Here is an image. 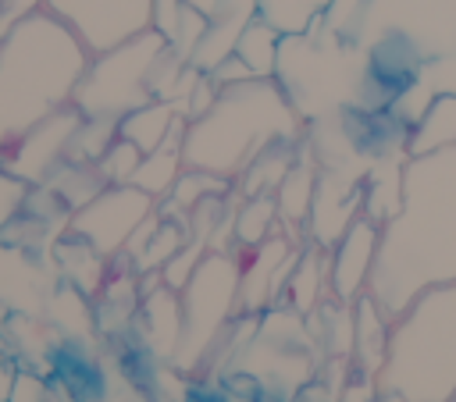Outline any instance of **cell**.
I'll return each mask as SVG.
<instances>
[{"instance_id": "6da1fadb", "label": "cell", "mask_w": 456, "mask_h": 402, "mask_svg": "<svg viewBox=\"0 0 456 402\" xmlns=\"http://www.w3.org/2000/svg\"><path fill=\"white\" fill-rule=\"evenodd\" d=\"M456 281V146L413 153L403 167V203L381 224L367 295L403 313L420 292Z\"/></svg>"}, {"instance_id": "7a4b0ae2", "label": "cell", "mask_w": 456, "mask_h": 402, "mask_svg": "<svg viewBox=\"0 0 456 402\" xmlns=\"http://www.w3.org/2000/svg\"><path fill=\"white\" fill-rule=\"evenodd\" d=\"M89 57L82 39L50 11L25 18L0 39V149L71 107Z\"/></svg>"}, {"instance_id": "3957f363", "label": "cell", "mask_w": 456, "mask_h": 402, "mask_svg": "<svg viewBox=\"0 0 456 402\" xmlns=\"http://www.w3.org/2000/svg\"><path fill=\"white\" fill-rule=\"evenodd\" d=\"M306 121L289 103L278 78H246L221 85L214 107L185 125V167L214 171L235 181L264 149L278 142H303Z\"/></svg>"}, {"instance_id": "277c9868", "label": "cell", "mask_w": 456, "mask_h": 402, "mask_svg": "<svg viewBox=\"0 0 456 402\" xmlns=\"http://www.w3.org/2000/svg\"><path fill=\"white\" fill-rule=\"evenodd\" d=\"M374 388L395 402H449L456 395V281L420 292L392 317Z\"/></svg>"}, {"instance_id": "5b68a950", "label": "cell", "mask_w": 456, "mask_h": 402, "mask_svg": "<svg viewBox=\"0 0 456 402\" xmlns=\"http://www.w3.org/2000/svg\"><path fill=\"white\" fill-rule=\"evenodd\" d=\"M274 78L306 125L338 117L360 107V92L367 82V50L314 21L306 32L281 36Z\"/></svg>"}, {"instance_id": "8992f818", "label": "cell", "mask_w": 456, "mask_h": 402, "mask_svg": "<svg viewBox=\"0 0 456 402\" xmlns=\"http://www.w3.org/2000/svg\"><path fill=\"white\" fill-rule=\"evenodd\" d=\"M239 277H242V263L239 253H217L210 249L200 267L192 270V277L185 281V288L178 292L182 302V334H178V349H175V366L178 370H196L203 366L221 334L235 324V317H242L239 306Z\"/></svg>"}, {"instance_id": "52a82bcc", "label": "cell", "mask_w": 456, "mask_h": 402, "mask_svg": "<svg viewBox=\"0 0 456 402\" xmlns=\"http://www.w3.org/2000/svg\"><path fill=\"white\" fill-rule=\"evenodd\" d=\"M167 50V36H160L157 28L103 50L89 57V68L75 89V110L82 117H103V121H121L125 114H132L135 107L150 103V71L157 64V57Z\"/></svg>"}, {"instance_id": "ba28073f", "label": "cell", "mask_w": 456, "mask_h": 402, "mask_svg": "<svg viewBox=\"0 0 456 402\" xmlns=\"http://www.w3.org/2000/svg\"><path fill=\"white\" fill-rule=\"evenodd\" d=\"M157 213V199L135 185H103L86 206L71 210L68 231L89 242L100 256L114 260L125 253L135 228Z\"/></svg>"}, {"instance_id": "9c48e42d", "label": "cell", "mask_w": 456, "mask_h": 402, "mask_svg": "<svg viewBox=\"0 0 456 402\" xmlns=\"http://www.w3.org/2000/svg\"><path fill=\"white\" fill-rule=\"evenodd\" d=\"M89 53L114 50L153 28V0H46Z\"/></svg>"}, {"instance_id": "30bf717a", "label": "cell", "mask_w": 456, "mask_h": 402, "mask_svg": "<svg viewBox=\"0 0 456 402\" xmlns=\"http://www.w3.org/2000/svg\"><path fill=\"white\" fill-rule=\"evenodd\" d=\"M78 125H82V114L75 110V103L50 114L46 121L28 128L18 142H11L4 149V167L14 171L18 178H25L28 185H43L53 174V167L61 160H68V146H71Z\"/></svg>"}, {"instance_id": "8fae6325", "label": "cell", "mask_w": 456, "mask_h": 402, "mask_svg": "<svg viewBox=\"0 0 456 402\" xmlns=\"http://www.w3.org/2000/svg\"><path fill=\"white\" fill-rule=\"evenodd\" d=\"M378 242L381 228L370 217H356L346 235L328 249V288L335 302L353 306L360 295H367L370 270L378 260Z\"/></svg>"}, {"instance_id": "7c38bea8", "label": "cell", "mask_w": 456, "mask_h": 402, "mask_svg": "<svg viewBox=\"0 0 456 402\" xmlns=\"http://www.w3.org/2000/svg\"><path fill=\"white\" fill-rule=\"evenodd\" d=\"M314 192H317V157H314L310 142L303 139L296 164L289 167V174L274 189L278 221L296 238H306V217H310V206H314Z\"/></svg>"}, {"instance_id": "4fadbf2b", "label": "cell", "mask_w": 456, "mask_h": 402, "mask_svg": "<svg viewBox=\"0 0 456 402\" xmlns=\"http://www.w3.org/2000/svg\"><path fill=\"white\" fill-rule=\"evenodd\" d=\"M388 331L392 317L370 295H360L353 302V363L363 377H378L388 349Z\"/></svg>"}, {"instance_id": "5bb4252c", "label": "cell", "mask_w": 456, "mask_h": 402, "mask_svg": "<svg viewBox=\"0 0 456 402\" xmlns=\"http://www.w3.org/2000/svg\"><path fill=\"white\" fill-rule=\"evenodd\" d=\"M185 117L171 128V135L164 139V146H157L153 153H142V160H139V167H135V178H132V185L135 189H142L146 196H153L157 203L160 199H167V192L175 189V181H178V174L185 171V160H182V139H185Z\"/></svg>"}, {"instance_id": "9a60e30c", "label": "cell", "mask_w": 456, "mask_h": 402, "mask_svg": "<svg viewBox=\"0 0 456 402\" xmlns=\"http://www.w3.org/2000/svg\"><path fill=\"white\" fill-rule=\"evenodd\" d=\"M53 256H57V263H61V270H64L68 288H75L78 295H96V292L103 288L107 274H110V260L100 256L89 242H82V238L71 235L68 228H64V235L53 242Z\"/></svg>"}, {"instance_id": "2e32d148", "label": "cell", "mask_w": 456, "mask_h": 402, "mask_svg": "<svg viewBox=\"0 0 456 402\" xmlns=\"http://www.w3.org/2000/svg\"><path fill=\"white\" fill-rule=\"evenodd\" d=\"M324 299H331V288H328V253L306 242V249L299 253L296 270L289 277L281 306L296 310L299 317H310Z\"/></svg>"}, {"instance_id": "e0dca14e", "label": "cell", "mask_w": 456, "mask_h": 402, "mask_svg": "<svg viewBox=\"0 0 456 402\" xmlns=\"http://www.w3.org/2000/svg\"><path fill=\"white\" fill-rule=\"evenodd\" d=\"M139 320H142V331H146V342L153 352L160 356H175L178 349V334H182V302H178V292L157 285L153 292L142 295L139 302Z\"/></svg>"}, {"instance_id": "ac0fdd59", "label": "cell", "mask_w": 456, "mask_h": 402, "mask_svg": "<svg viewBox=\"0 0 456 402\" xmlns=\"http://www.w3.org/2000/svg\"><path fill=\"white\" fill-rule=\"evenodd\" d=\"M185 114L171 103V100H150L142 107H135L132 114H125L118 121V135L128 139L139 153H153L157 146H164V139L171 135V128L182 121Z\"/></svg>"}, {"instance_id": "d6986e66", "label": "cell", "mask_w": 456, "mask_h": 402, "mask_svg": "<svg viewBox=\"0 0 456 402\" xmlns=\"http://www.w3.org/2000/svg\"><path fill=\"white\" fill-rule=\"evenodd\" d=\"M235 181L214 174V171H200V167H185L175 181V189L167 192V199L157 203V210L164 217H178V221H189V213L207 203V199H217V196H232Z\"/></svg>"}, {"instance_id": "ffe728a7", "label": "cell", "mask_w": 456, "mask_h": 402, "mask_svg": "<svg viewBox=\"0 0 456 402\" xmlns=\"http://www.w3.org/2000/svg\"><path fill=\"white\" fill-rule=\"evenodd\" d=\"M278 228H281V221H278L274 192H260V196L239 199L235 217H232V242H235V253H246V249L260 245V242L271 238Z\"/></svg>"}, {"instance_id": "44dd1931", "label": "cell", "mask_w": 456, "mask_h": 402, "mask_svg": "<svg viewBox=\"0 0 456 402\" xmlns=\"http://www.w3.org/2000/svg\"><path fill=\"white\" fill-rule=\"evenodd\" d=\"M456 146V92H442L428 103V110L417 117V125L410 128V157L413 153H431V149H445Z\"/></svg>"}, {"instance_id": "7402d4cb", "label": "cell", "mask_w": 456, "mask_h": 402, "mask_svg": "<svg viewBox=\"0 0 456 402\" xmlns=\"http://www.w3.org/2000/svg\"><path fill=\"white\" fill-rule=\"evenodd\" d=\"M299 157V142H278L271 149H264L239 178H235V199H246V196H260V192H274L281 185V178L289 174V167L296 164Z\"/></svg>"}, {"instance_id": "603a6c76", "label": "cell", "mask_w": 456, "mask_h": 402, "mask_svg": "<svg viewBox=\"0 0 456 402\" xmlns=\"http://www.w3.org/2000/svg\"><path fill=\"white\" fill-rule=\"evenodd\" d=\"M278 50H281V32L274 25H267L260 14L242 28V36L235 43V57L253 71V78H274Z\"/></svg>"}, {"instance_id": "cb8c5ba5", "label": "cell", "mask_w": 456, "mask_h": 402, "mask_svg": "<svg viewBox=\"0 0 456 402\" xmlns=\"http://www.w3.org/2000/svg\"><path fill=\"white\" fill-rule=\"evenodd\" d=\"M331 0H260V18L267 25H274L281 36H296L306 32Z\"/></svg>"}, {"instance_id": "d4e9b609", "label": "cell", "mask_w": 456, "mask_h": 402, "mask_svg": "<svg viewBox=\"0 0 456 402\" xmlns=\"http://www.w3.org/2000/svg\"><path fill=\"white\" fill-rule=\"evenodd\" d=\"M118 139V121H103V117H82L71 146H68V160H82V164H96L107 146Z\"/></svg>"}, {"instance_id": "484cf974", "label": "cell", "mask_w": 456, "mask_h": 402, "mask_svg": "<svg viewBox=\"0 0 456 402\" xmlns=\"http://www.w3.org/2000/svg\"><path fill=\"white\" fill-rule=\"evenodd\" d=\"M139 160H142V153H139L128 139L118 135V139L107 146V153L96 160V167H100V174H103L107 185H132Z\"/></svg>"}, {"instance_id": "4316f807", "label": "cell", "mask_w": 456, "mask_h": 402, "mask_svg": "<svg viewBox=\"0 0 456 402\" xmlns=\"http://www.w3.org/2000/svg\"><path fill=\"white\" fill-rule=\"evenodd\" d=\"M28 196H32V185H28L25 178H18L14 171L0 167V231L11 228V224L25 213Z\"/></svg>"}, {"instance_id": "83f0119b", "label": "cell", "mask_w": 456, "mask_h": 402, "mask_svg": "<svg viewBox=\"0 0 456 402\" xmlns=\"http://www.w3.org/2000/svg\"><path fill=\"white\" fill-rule=\"evenodd\" d=\"M39 11H46V0H0V39Z\"/></svg>"}, {"instance_id": "f1b7e54d", "label": "cell", "mask_w": 456, "mask_h": 402, "mask_svg": "<svg viewBox=\"0 0 456 402\" xmlns=\"http://www.w3.org/2000/svg\"><path fill=\"white\" fill-rule=\"evenodd\" d=\"M210 78H214L217 85H235V82L253 78V71H249V68H246V64H242V60L232 53V57H224V60H221V64L210 71Z\"/></svg>"}, {"instance_id": "f546056e", "label": "cell", "mask_w": 456, "mask_h": 402, "mask_svg": "<svg viewBox=\"0 0 456 402\" xmlns=\"http://www.w3.org/2000/svg\"><path fill=\"white\" fill-rule=\"evenodd\" d=\"M178 11H182V0H153V28L160 36H171L175 21H178Z\"/></svg>"}, {"instance_id": "4dcf8cb0", "label": "cell", "mask_w": 456, "mask_h": 402, "mask_svg": "<svg viewBox=\"0 0 456 402\" xmlns=\"http://www.w3.org/2000/svg\"><path fill=\"white\" fill-rule=\"evenodd\" d=\"M182 4H185V7H192V11H200L203 18H210V14L217 11V4H221V0H182Z\"/></svg>"}, {"instance_id": "1f68e13d", "label": "cell", "mask_w": 456, "mask_h": 402, "mask_svg": "<svg viewBox=\"0 0 456 402\" xmlns=\"http://www.w3.org/2000/svg\"><path fill=\"white\" fill-rule=\"evenodd\" d=\"M0 167H4V149H0Z\"/></svg>"}, {"instance_id": "d6a6232c", "label": "cell", "mask_w": 456, "mask_h": 402, "mask_svg": "<svg viewBox=\"0 0 456 402\" xmlns=\"http://www.w3.org/2000/svg\"><path fill=\"white\" fill-rule=\"evenodd\" d=\"M449 402H456V395H452V398H449Z\"/></svg>"}]
</instances>
